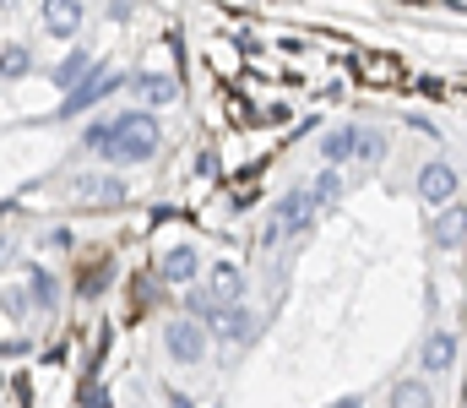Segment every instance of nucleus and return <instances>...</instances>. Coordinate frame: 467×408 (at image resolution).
Segmentation results:
<instances>
[{"mask_svg":"<svg viewBox=\"0 0 467 408\" xmlns=\"http://www.w3.org/2000/svg\"><path fill=\"white\" fill-rule=\"evenodd\" d=\"M82 141L109 163H147L163 147V126H158L152 110H125V115H109V120H93Z\"/></svg>","mask_w":467,"mask_h":408,"instance_id":"1","label":"nucleus"},{"mask_svg":"<svg viewBox=\"0 0 467 408\" xmlns=\"http://www.w3.org/2000/svg\"><path fill=\"white\" fill-rule=\"evenodd\" d=\"M119 88H125V71H109V66L99 71V66H88V77H82L77 88H66V99H60L55 115H60V120H77V115H88L93 104H104L109 93H119Z\"/></svg>","mask_w":467,"mask_h":408,"instance_id":"2","label":"nucleus"},{"mask_svg":"<svg viewBox=\"0 0 467 408\" xmlns=\"http://www.w3.org/2000/svg\"><path fill=\"white\" fill-rule=\"evenodd\" d=\"M316 202H310V191H288L277 207H272V218H266V229H261V240L266 246H283V240H294V235H305L310 224H316Z\"/></svg>","mask_w":467,"mask_h":408,"instance_id":"3","label":"nucleus"},{"mask_svg":"<svg viewBox=\"0 0 467 408\" xmlns=\"http://www.w3.org/2000/svg\"><path fill=\"white\" fill-rule=\"evenodd\" d=\"M163 349H169L174 365H202V360H207V327H202L196 316H174V321L163 327Z\"/></svg>","mask_w":467,"mask_h":408,"instance_id":"4","label":"nucleus"},{"mask_svg":"<svg viewBox=\"0 0 467 408\" xmlns=\"http://www.w3.org/2000/svg\"><path fill=\"white\" fill-rule=\"evenodd\" d=\"M457 191H462V174H457V163H451V158H430V163L419 169V196H424L430 207L457 202Z\"/></svg>","mask_w":467,"mask_h":408,"instance_id":"5","label":"nucleus"},{"mask_svg":"<svg viewBox=\"0 0 467 408\" xmlns=\"http://www.w3.org/2000/svg\"><path fill=\"white\" fill-rule=\"evenodd\" d=\"M457 354H462V338L457 332H430L424 349H419V365H424V376H441V371L457 365Z\"/></svg>","mask_w":467,"mask_h":408,"instance_id":"6","label":"nucleus"},{"mask_svg":"<svg viewBox=\"0 0 467 408\" xmlns=\"http://www.w3.org/2000/svg\"><path fill=\"white\" fill-rule=\"evenodd\" d=\"M82 16H88V5H82V0H44V27H49L55 38H77Z\"/></svg>","mask_w":467,"mask_h":408,"instance_id":"7","label":"nucleus"},{"mask_svg":"<svg viewBox=\"0 0 467 408\" xmlns=\"http://www.w3.org/2000/svg\"><path fill=\"white\" fill-rule=\"evenodd\" d=\"M130 93H136L147 110H163V104H174V99H180V82H174V77H163V71H147V77H136V82H130Z\"/></svg>","mask_w":467,"mask_h":408,"instance_id":"8","label":"nucleus"},{"mask_svg":"<svg viewBox=\"0 0 467 408\" xmlns=\"http://www.w3.org/2000/svg\"><path fill=\"white\" fill-rule=\"evenodd\" d=\"M202 272V256L191 251V246H174V251H163V262H158V277L163 283H191Z\"/></svg>","mask_w":467,"mask_h":408,"instance_id":"9","label":"nucleus"},{"mask_svg":"<svg viewBox=\"0 0 467 408\" xmlns=\"http://www.w3.org/2000/svg\"><path fill=\"white\" fill-rule=\"evenodd\" d=\"M239 294H244V272L239 267H229V262H218L213 267V305H239Z\"/></svg>","mask_w":467,"mask_h":408,"instance_id":"10","label":"nucleus"},{"mask_svg":"<svg viewBox=\"0 0 467 408\" xmlns=\"http://www.w3.org/2000/svg\"><path fill=\"white\" fill-rule=\"evenodd\" d=\"M391 408H435V392H430V382H419V376L397 382V387H391Z\"/></svg>","mask_w":467,"mask_h":408,"instance_id":"11","label":"nucleus"},{"mask_svg":"<svg viewBox=\"0 0 467 408\" xmlns=\"http://www.w3.org/2000/svg\"><path fill=\"white\" fill-rule=\"evenodd\" d=\"M88 66H93V55H88V49H71V55L55 66V88H60V93H66V88H77V82L88 77Z\"/></svg>","mask_w":467,"mask_h":408,"instance_id":"12","label":"nucleus"},{"mask_svg":"<svg viewBox=\"0 0 467 408\" xmlns=\"http://www.w3.org/2000/svg\"><path fill=\"white\" fill-rule=\"evenodd\" d=\"M33 71V49L27 44H5L0 49V82H16V77H27Z\"/></svg>","mask_w":467,"mask_h":408,"instance_id":"13","label":"nucleus"},{"mask_svg":"<svg viewBox=\"0 0 467 408\" xmlns=\"http://www.w3.org/2000/svg\"><path fill=\"white\" fill-rule=\"evenodd\" d=\"M435 246L462 251V207H457V202H446V218L435 224Z\"/></svg>","mask_w":467,"mask_h":408,"instance_id":"14","label":"nucleus"},{"mask_svg":"<svg viewBox=\"0 0 467 408\" xmlns=\"http://www.w3.org/2000/svg\"><path fill=\"white\" fill-rule=\"evenodd\" d=\"M348 158H358V163H380V158H386V136L380 131H353V152Z\"/></svg>","mask_w":467,"mask_h":408,"instance_id":"15","label":"nucleus"},{"mask_svg":"<svg viewBox=\"0 0 467 408\" xmlns=\"http://www.w3.org/2000/svg\"><path fill=\"white\" fill-rule=\"evenodd\" d=\"M348 152H353V126L321 136V158H327V163H348Z\"/></svg>","mask_w":467,"mask_h":408,"instance_id":"16","label":"nucleus"},{"mask_svg":"<svg viewBox=\"0 0 467 408\" xmlns=\"http://www.w3.org/2000/svg\"><path fill=\"white\" fill-rule=\"evenodd\" d=\"M27 288H33V310H55V277L44 267L27 272Z\"/></svg>","mask_w":467,"mask_h":408,"instance_id":"17","label":"nucleus"},{"mask_svg":"<svg viewBox=\"0 0 467 408\" xmlns=\"http://www.w3.org/2000/svg\"><path fill=\"white\" fill-rule=\"evenodd\" d=\"M337 196H343V174H337V169H327V174L310 185V202H316V207H332Z\"/></svg>","mask_w":467,"mask_h":408,"instance_id":"18","label":"nucleus"},{"mask_svg":"<svg viewBox=\"0 0 467 408\" xmlns=\"http://www.w3.org/2000/svg\"><path fill=\"white\" fill-rule=\"evenodd\" d=\"M82 191H88V196H109V202L119 196V185H115V180H88Z\"/></svg>","mask_w":467,"mask_h":408,"instance_id":"19","label":"nucleus"},{"mask_svg":"<svg viewBox=\"0 0 467 408\" xmlns=\"http://www.w3.org/2000/svg\"><path fill=\"white\" fill-rule=\"evenodd\" d=\"M88 408H109V398H104V387H93V392H88Z\"/></svg>","mask_w":467,"mask_h":408,"instance_id":"20","label":"nucleus"},{"mask_svg":"<svg viewBox=\"0 0 467 408\" xmlns=\"http://www.w3.org/2000/svg\"><path fill=\"white\" fill-rule=\"evenodd\" d=\"M327 408H364L358 398H337V403H327Z\"/></svg>","mask_w":467,"mask_h":408,"instance_id":"21","label":"nucleus"},{"mask_svg":"<svg viewBox=\"0 0 467 408\" xmlns=\"http://www.w3.org/2000/svg\"><path fill=\"white\" fill-rule=\"evenodd\" d=\"M169 408H191V398H180V392H169Z\"/></svg>","mask_w":467,"mask_h":408,"instance_id":"22","label":"nucleus"}]
</instances>
